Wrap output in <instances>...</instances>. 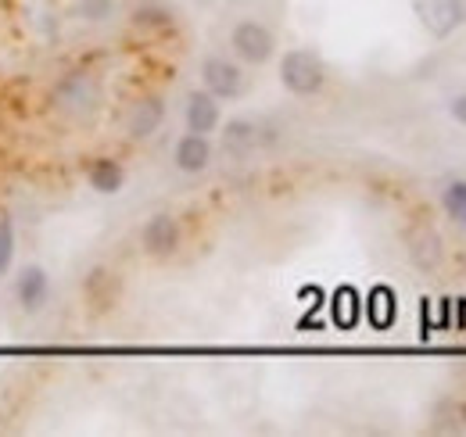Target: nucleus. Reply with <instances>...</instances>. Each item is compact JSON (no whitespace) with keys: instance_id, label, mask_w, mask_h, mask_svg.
<instances>
[{"instance_id":"nucleus-9","label":"nucleus","mask_w":466,"mask_h":437,"mask_svg":"<svg viewBox=\"0 0 466 437\" xmlns=\"http://www.w3.org/2000/svg\"><path fill=\"white\" fill-rule=\"evenodd\" d=\"M258 147V122L255 118H230L223 129V151L230 158H248Z\"/></svg>"},{"instance_id":"nucleus-11","label":"nucleus","mask_w":466,"mask_h":437,"mask_svg":"<svg viewBox=\"0 0 466 437\" xmlns=\"http://www.w3.org/2000/svg\"><path fill=\"white\" fill-rule=\"evenodd\" d=\"M409 259L420 269H438L441 266V237L431 226H416L409 233Z\"/></svg>"},{"instance_id":"nucleus-18","label":"nucleus","mask_w":466,"mask_h":437,"mask_svg":"<svg viewBox=\"0 0 466 437\" xmlns=\"http://www.w3.org/2000/svg\"><path fill=\"white\" fill-rule=\"evenodd\" d=\"M133 22H137V25H147V29H155V25L162 29V25H169L173 18H169V11H162V7H140V11L133 15Z\"/></svg>"},{"instance_id":"nucleus-16","label":"nucleus","mask_w":466,"mask_h":437,"mask_svg":"<svg viewBox=\"0 0 466 437\" xmlns=\"http://www.w3.org/2000/svg\"><path fill=\"white\" fill-rule=\"evenodd\" d=\"M441 208L449 212V218L460 222V216H463V208H466V179H456V183H449V187L441 190Z\"/></svg>"},{"instance_id":"nucleus-5","label":"nucleus","mask_w":466,"mask_h":437,"mask_svg":"<svg viewBox=\"0 0 466 437\" xmlns=\"http://www.w3.org/2000/svg\"><path fill=\"white\" fill-rule=\"evenodd\" d=\"M201 83L216 101H233L244 94V72L227 57H205L201 65Z\"/></svg>"},{"instance_id":"nucleus-2","label":"nucleus","mask_w":466,"mask_h":437,"mask_svg":"<svg viewBox=\"0 0 466 437\" xmlns=\"http://www.w3.org/2000/svg\"><path fill=\"white\" fill-rule=\"evenodd\" d=\"M280 83L291 90L294 97H312L327 83V65L319 61L316 51H305V47L288 51L280 57Z\"/></svg>"},{"instance_id":"nucleus-4","label":"nucleus","mask_w":466,"mask_h":437,"mask_svg":"<svg viewBox=\"0 0 466 437\" xmlns=\"http://www.w3.org/2000/svg\"><path fill=\"white\" fill-rule=\"evenodd\" d=\"M416 15L431 36L445 40L466 22V4L463 0H416Z\"/></svg>"},{"instance_id":"nucleus-7","label":"nucleus","mask_w":466,"mask_h":437,"mask_svg":"<svg viewBox=\"0 0 466 437\" xmlns=\"http://www.w3.org/2000/svg\"><path fill=\"white\" fill-rule=\"evenodd\" d=\"M162 122H166V101L162 97H140L133 108L126 111V133L133 140H147L151 133H158Z\"/></svg>"},{"instance_id":"nucleus-19","label":"nucleus","mask_w":466,"mask_h":437,"mask_svg":"<svg viewBox=\"0 0 466 437\" xmlns=\"http://www.w3.org/2000/svg\"><path fill=\"white\" fill-rule=\"evenodd\" d=\"M452 118H456V122H463V126H466V94H463V97H456V101H452Z\"/></svg>"},{"instance_id":"nucleus-3","label":"nucleus","mask_w":466,"mask_h":437,"mask_svg":"<svg viewBox=\"0 0 466 437\" xmlns=\"http://www.w3.org/2000/svg\"><path fill=\"white\" fill-rule=\"evenodd\" d=\"M230 44H233V51H237V57H244L248 65H266V61L273 57L277 36H273L262 22L244 18V22H237V25H233Z\"/></svg>"},{"instance_id":"nucleus-1","label":"nucleus","mask_w":466,"mask_h":437,"mask_svg":"<svg viewBox=\"0 0 466 437\" xmlns=\"http://www.w3.org/2000/svg\"><path fill=\"white\" fill-rule=\"evenodd\" d=\"M51 105L68 115V118H90L101 105V83L90 72H65L55 90H51Z\"/></svg>"},{"instance_id":"nucleus-14","label":"nucleus","mask_w":466,"mask_h":437,"mask_svg":"<svg viewBox=\"0 0 466 437\" xmlns=\"http://www.w3.org/2000/svg\"><path fill=\"white\" fill-rule=\"evenodd\" d=\"M122 183H126V172H122V165L116 158H97L90 165V187L97 194H118Z\"/></svg>"},{"instance_id":"nucleus-10","label":"nucleus","mask_w":466,"mask_h":437,"mask_svg":"<svg viewBox=\"0 0 466 437\" xmlns=\"http://www.w3.org/2000/svg\"><path fill=\"white\" fill-rule=\"evenodd\" d=\"M47 290H51V279H47V273H44L40 266L22 269L18 279H15V298L22 301L25 312H36V309L47 301Z\"/></svg>"},{"instance_id":"nucleus-17","label":"nucleus","mask_w":466,"mask_h":437,"mask_svg":"<svg viewBox=\"0 0 466 437\" xmlns=\"http://www.w3.org/2000/svg\"><path fill=\"white\" fill-rule=\"evenodd\" d=\"M11 262H15V226L7 216H0V276H7Z\"/></svg>"},{"instance_id":"nucleus-13","label":"nucleus","mask_w":466,"mask_h":437,"mask_svg":"<svg viewBox=\"0 0 466 437\" xmlns=\"http://www.w3.org/2000/svg\"><path fill=\"white\" fill-rule=\"evenodd\" d=\"M208 162H212V144H208V137L187 133V137L176 144V165H179L183 172H201V168H208Z\"/></svg>"},{"instance_id":"nucleus-6","label":"nucleus","mask_w":466,"mask_h":437,"mask_svg":"<svg viewBox=\"0 0 466 437\" xmlns=\"http://www.w3.org/2000/svg\"><path fill=\"white\" fill-rule=\"evenodd\" d=\"M179 240H183L179 222H176V216H169V212L151 216L144 222V229H140V244H144V251H147L151 259H169V255H176Z\"/></svg>"},{"instance_id":"nucleus-8","label":"nucleus","mask_w":466,"mask_h":437,"mask_svg":"<svg viewBox=\"0 0 466 437\" xmlns=\"http://www.w3.org/2000/svg\"><path fill=\"white\" fill-rule=\"evenodd\" d=\"M216 126H219V101L208 90H194L187 97V129L208 137Z\"/></svg>"},{"instance_id":"nucleus-12","label":"nucleus","mask_w":466,"mask_h":437,"mask_svg":"<svg viewBox=\"0 0 466 437\" xmlns=\"http://www.w3.org/2000/svg\"><path fill=\"white\" fill-rule=\"evenodd\" d=\"M83 290H86V301H90L94 312H108L118 301V276L108 273V269H90Z\"/></svg>"},{"instance_id":"nucleus-15","label":"nucleus","mask_w":466,"mask_h":437,"mask_svg":"<svg viewBox=\"0 0 466 437\" xmlns=\"http://www.w3.org/2000/svg\"><path fill=\"white\" fill-rule=\"evenodd\" d=\"M466 427V405L463 401H441L438 409H434V431H445V434H452V431H463Z\"/></svg>"},{"instance_id":"nucleus-20","label":"nucleus","mask_w":466,"mask_h":437,"mask_svg":"<svg viewBox=\"0 0 466 437\" xmlns=\"http://www.w3.org/2000/svg\"><path fill=\"white\" fill-rule=\"evenodd\" d=\"M460 226H463V229H466V208H463V216H460Z\"/></svg>"}]
</instances>
